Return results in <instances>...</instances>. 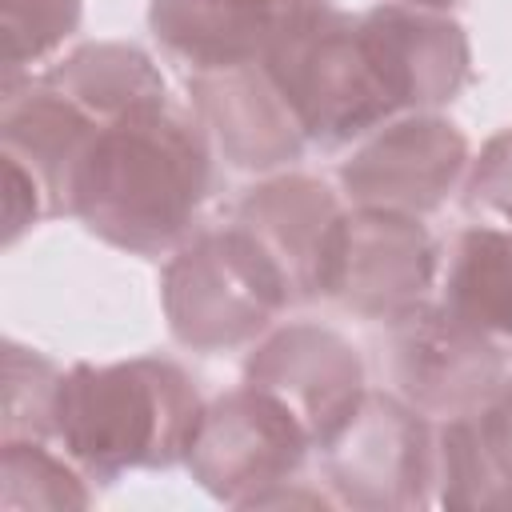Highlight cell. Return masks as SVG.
<instances>
[{"mask_svg": "<svg viewBox=\"0 0 512 512\" xmlns=\"http://www.w3.org/2000/svg\"><path fill=\"white\" fill-rule=\"evenodd\" d=\"M208 188V136L164 100L92 128L68 172L64 212L112 248L160 256L188 236Z\"/></svg>", "mask_w": 512, "mask_h": 512, "instance_id": "cell-1", "label": "cell"}, {"mask_svg": "<svg viewBox=\"0 0 512 512\" xmlns=\"http://www.w3.org/2000/svg\"><path fill=\"white\" fill-rule=\"evenodd\" d=\"M204 404L184 368L160 356L72 364L60 372L52 436L92 480L132 468H172L188 456Z\"/></svg>", "mask_w": 512, "mask_h": 512, "instance_id": "cell-2", "label": "cell"}, {"mask_svg": "<svg viewBox=\"0 0 512 512\" xmlns=\"http://www.w3.org/2000/svg\"><path fill=\"white\" fill-rule=\"evenodd\" d=\"M308 144L336 148L404 116L376 36L360 16L328 8L268 60Z\"/></svg>", "mask_w": 512, "mask_h": 512, "instance_id": "cell-3", "label": "cell"}, {"mask_svg": "<svg viewBox=\"0 0 512 512\" xmlns=\"http://www.w3.org/2000/svg\"><path fill=\"white\" fill-rule=\"evenodd\" d=\"M292 300L280 260L240 224L200 232L164 268L160 304L172 336L196 352L256 340Z\"/></svg>", "mask_w": 512, "mask_h": 512, "instance_id": "cell-4", "label": "cell"}, {"mask_svg": "<svg viewBox=\"0 0 512 512\" xmlns=\"http://www.w3.org/2000/svg\"><path fill=\"white\" fill-rule=\"evenodd\" d=\"M308 444V428L284 400L244 384L204 404L184 464L216 500L232 508H260L284 496V484L296 480Z\"/></svg>", "mask_w": 512, "mask_h": 512, "instance_id": "cell-5", "label": "cell"}, {"mask_svg": "<svg viewBox=\"0 0 512 512\" xmlns=\"http://www.w3.org/2000/svg\"><path fill=\"white\" fill-rule=\"evenodd\" d=\"M436 272L440 256L420 216L352 208L332 232L320 272V296L340 300L356 316L396 324L428 304Z\"/></svg>", "mask_w": 512, "mask_h": 512, "instance_id": "cell-6", "label": "cell"}, {"mask_svg": "<svg viewBox=\"0 0 512 512\" xmlns=\"http://www.w3.org/2000/svg\"><path fill=\"white\" fill-rule=\"evenodd\" d=\"M468 172L464 132L436 112H404L340 164V184L356 208H388L424 216L436 212Z\"/></svg>", "mask_w": 512, "mask_h": 512, "instance_id": "cell-7", "label": "cell"}, {"mask_svg": "<svg viewBox=\"0 0 512 512\" xmlns=\"http://www.w3.org/2000/svg\"><path fill=\"white\" fill-rule=\"evenodd\" d=\"M324 464L344 504L412 508L424 504L436 480V444L408 400L368 392L356 416L324 444Z\"/></svg>", "mask_w": 512, "mask_h": 512, "instance_id": "cell-8", "label": "cell"}, {"mask_svg": "<svg viewBox=\"0 0 512 512\" xmlns=\"http://www.w3.org/2000/svg\"><path fill=\"white\" fill-rule=\"evenodd\" d=\"M392 372L400 396L428 416L480 412L508 376L504 344L464 328L436 300L392 324Z\"/></svg>", "mask_w": 512, "mask_h": 512, "instance_id": "cell-9", "label": "cell"}, {"mask_svg": "<svg viewBox=\"0 0 512 512\" xmlns=\"http://www.w3.org/2000/svg\"><path fill=\"white\" fill-rule=\"evenodd\" d=\"M328 8V0H152L148 28L184 68L224 72L264 64Z\"/></svg>", "mask_w": 512, "mask_h": 512, "instance_id": "cell-10", "label": "cell"}, {"mask_svg": "<svg viewBox=\"0 0 512 512\" xmlns=\"http://www.w3.org/2000/svg\"><path fill=\"white\" fill-rule=\"evenodd\" d=\"M244 384L284 400L320 448L356 416L368 396L356 348L320 324H288L272 332L248 356Z\"/></svg>", "mask_w": 512, "mask_h": 512, "instance_id": "cell-11", "label": "cell"}, {"mask_svg": "<svg viewBox=\"0 0 512 512\" xmlns=\"http://www.w3.org/2000/svg\"><path fill=\"white\" fill-rule=\"evenodd\" d=\"M188 96L200 124L220 144L224 160L236 168L268 172L300 160L308 136L272 80L268 64H244L224 72H192Z\"/></svg>", "mask_w": 512, "mask_h": 512, "instance_id": "cell-12", "label": "cell"}, {"mask_svg": "<svg viewBox=\"0 0 512 512\" xmlns=\"http://www.w3.org/2000/svg\"><path fill=\"white\" fill-rule=\"evenodd\" d=\"M368 32L380 44L388 76L404 112H432L460 96L472 76V48L464 28L432 8L416 4H376L364 12Z\"/></svg>", "mask_w": 512, "mask_h": 512, "instance_id": "cell-13", "label": "cell"}, {"mask_svg": "<svg viewBox=\"0 0 512 512\" xmlns=\"http://www.w3.org/2000/svg\"><path fill=\"white\" fill-rule=\"evenodd\" d=\"M340 216L344 208L328 192V184L300 172L272 176L248 188L236 208V224L248 228L280 260L292 296H320V272Z\"/></svg>", "mask_w": 512, "mask_h": 512, "instance_id": "cell-14", "label": "cell"}, {"mask_svg": "<svg viewBox=\"0 0 512 512\" xmlns=\"http://www.w3.org/2000/svg\"><path fill=\"white\" fill-rule=\"evenodd\" d=\"M0 96H4L0 100L4 152L16 156L20 164H28L52 196V212H64L68 172H72L84 140L92 136L96 120L76 100H68L60 88H52L44 76L40 80H4Z\"/></svg>", "mask_w": 512, "mask_h": 512, "instance_id": "cell-15", "label": "cell"}, {"mask_svg": "<svg viewBox=\"0 0 512 512\" xmlns=\"http://www.w3.org/2000/svg\"><path fill=\"white\" fill-rule=\"evenodd\" d=\"M436 304L464 328L508 344L512 340V232L472 224L456 232Z\"/></svg>", "mask_w": 512, "mask_h": 512, "instance_id": "cell-16", "label": "cell"}, {"mask_svg": "<svg viewBox=\"0 0 512 512\" xmlns=\"http://www.w3.org/2000/svg\"><path fill=\"white\" fill-rule=\"evenodd\" d=\"M44 80L60 88L68 100H76L96 124L168 100L160 68L140 48L116 44V40L80 44L60 64H52Z\"/></svg>", "mask_w": 512, "mask_h": 512, "instance_id": "cell-17", "label": "cell"}, {"mask_svg": "<svg viewBox=\"0 0 512 512\" xmlns=\"http://www.w3.org/2000/svg\"><path fill=\"white\" fill-rule=\"evenodd\" d=\"M4 508H84L92 496L72 460L48 452L40 440H4L0 452Z\"/></svg>", "mask_w": 512, "mask_h": 512, "instance_id": "cell-18", "label": "cell"}, {"mask_svg": "<svg viewBox=\"0 0 512 512\" xmlns=\"http://www.w3.org/2000/svg\"><path fill=\"white\" fill-rule=\"evenodd\" d=\"M84 0H0L4 80H20L28 64L52 56L80 28Z\"/></svg>", "mask_w": 512, "mask_h": 512, "instance_id": "cell-19", "label": "cell"}, {"mask_svg": "<svg viewBox=\"0 0 512 512\" xmlns=\"http://www.w3.org/2000/svg\"><path fill=\"white\" fill-rule=\"evenodd\" d=\"M56 388H60L56 364L8 340L4 344V440L52 436Z\"/></svg>", "mask_w": 512, "mask_h": 512, "instance_id": "cell-20", "label": "cell"}, {"mask_svg": "<svg viewBox=\"0 0 512 512\" xmlns=\"http://www.w3.org/2000/svg\"><path fill=\"white\" fill-rule=\"evenodd\" d=\"M464 204L472 216L496 220L504 232H512V128L496 132L472 160Z\"/></svg>", "mask_w": 512, "mask_h": 512, "instance_id": "cell-21", "label": "cell"}, {"mask_svg": "<svg viewBox=\"0 0 512 512\" xmlns=\"http://www.w3.org/2000/svg\"><path fill=\"white\" fill-rule=\"evenodd\" d=\"M44 212H52L44 180L4 152V248H12L28 228H36Z\"/></svg>", "mask_w": 512, "mask_h": 512, "instance_id": "cell-22", "label": "cell"}, {"mask_svg": "<svg viewBox=\"0 0 512 512\" xmlns=\"http://www.w3.org/2000/svg\"><path fill=\"white\" fill-rule=\"evenodd\" d=\"M476 428H480L488 456L496 460L504 476V508H508L512 504V376H504L496 396L476 412Z\"/></svg>", "mask_w": 512, "mask_h": 512, "instance_id": "cell-23", "label": "cell"}, {"mask_svg": "<svg viewBox=\"0 0 512 512\" xmlns=\"http://www.w3.org/2000/svg\"><path fill=\"white\" fill-rule=\"evenodd\" d=\"M400 4H416V8H432V12H444V8H452V4H460V0H400Z\"/></svg>", "mask_w": 512, "mask_h": 512, "instance_id": "cell-24", "label": "cell"}]
</instances>
